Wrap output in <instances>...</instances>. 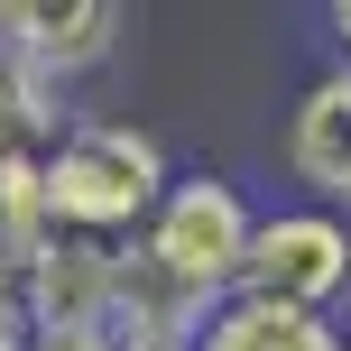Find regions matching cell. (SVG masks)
Here are the masks:
<instances>
[{
  "mask_svg": "<svg viewBox=\"0 0 351 351\" xmlns=\"http://www.w3.org/2000/svg\"><path fill=\"white\" fill-rule=\"evenodd\" d=\"M65 121H74V111H65V93H56V84H37V74L19 65L10 47H0V185L47 167V148H56V130H65Z\"/></svg>",
  "mask_w": 351,
  "mask_h": 351,
  "instance_id": "cell-6",
  "label": "cell"
},
{
  "mask_svg": "<svg viewBox=\"0 0 351 351\" xmlns=\"http://www.w3.org/2000/svg\"><path fill=\"white\" fill-rule=\"evenodd\" d=\"M342 213H351V204H342Z\"/></svg>",
  "mask_w": 351,
  "mask_h": 351,
  "instance_id": "cell-10",
  "label": "cell"
},
{
  "mask_svg": "<svg viewBox=\"0 0 351 351\" xmlns=\"http://www.w3.org/2000/svg\"><path fill=\"white\" fill-rule=\"evenodd\" d=\"M241 296L278 305V315L342 324L351 315V213L342 204H305V194L268 204L259 231H250V259H241Z\"/></svg>",
  "mask_w": 351,
  "mask_h": 351,
  "instance_id": "cell-3",
  "label": "cell"
},
{
  "mask_svg": "<svg viewBox=\"0 0 351 351\" xmlns=\"http://www.w3.org/2000/svg\"><path fill=\"white\" fill-rule=\"evenodd\" d=\"M130 37V10L121 0H0V47L37 74V84H84L121 56Z\"/></svg>",
  "mask_w": 351,
  "mask_h": 351,
  "instance_id": "cell-4",
  "label": "cell"
},
{
  "mask_svg": "<svg viewBox=\"0 0 351 351\" xmlns=\"http://www.w3.org/2000/svg\"><path fill=\"white\" fill-rule=\"evenodd\" d=\"M278 167L305 204H351V65L324 56L278 121Z\"/></svg>",
  "mask_w": 351,
  "mask_h": 351,
  "instance_id": "cell-5",
  "label": "cell"
},
{
  "mask_svg": "<svg viewBox=\"0 0 351 351\" xmlns=\"http://www.w3.org/2000/svg\"><path fill=\"white\" fill-rule=\"evenodd\" d=\"M167 185H176V158L158 148V130L121 121V111H74L37 167L47 222L65 241H139Z\"/></svg>",
  "mask_w": 351,
  "mask_h": 351,
  "instance_id": "cell-1",
  "label": "cell"
},
{
  "mask_svg": "<svg viewBox=\"0 0 351 351\" xmlns=\"http://www.w3.org/2000/svg\"><path fill=\"white\" fill-rule=\"evenodd\" d=\"M324 47L351 65V0H333V10H324Z\"/></svg>",
  "mask_w": 351,
  "mask_h": 351,
  "instance_id": "cell-9",
  "label": "cell"
},
{
  "mask_svg": "<svg viewBox=\"0 0 351 351\" xmlns=\"http://www.w3.org/2000/svg\"><path fill=\"white\" fill-rule=\"evenodd\" d=\"M37 342V305H28V278H19V259L0 250V351H28Z\"/></svg>",
  "mask_w": 351,
  "mask_h": 351,
  "instance_id": "cell-8",
  "label": "cell"
},
{
  "mask_svg": "<svg viewBox=\"0 0 351 351\" xmlns=\"http://www.w3.org/2000/svg\"><path fill=\"white\" fill-rule=\"evenodd\" d=\"M250 231H259V204H250L241 176H222V167H176V185L158 194V213H148V231H139L130 250L148 259L158 287H176L194 315H213V305L241 296Z\"/></svg>",
  "mask_w": 351,
  "mask_h": 351,
  "instance_id": "cell-2",
  "label": "cell"
},
{
  "mask_svg": "<svg viewBox=\"0 0 351 351\" xmlns=\"http://www.w3.org/2000/svg\"><path fill=\"white\" fill-rule=\"evenodd\" d=\"M185 351H351V333L342 324H315V315H278V305L231 296V305H213L194 324Z\"/></svg>",
  "mask_w": 351,
  "mask_h": 351,
  "instance_id": "cell-7",
  "label": "cell"
}]
</instances>
